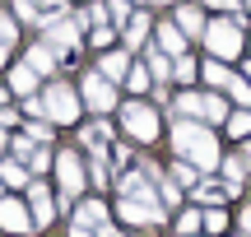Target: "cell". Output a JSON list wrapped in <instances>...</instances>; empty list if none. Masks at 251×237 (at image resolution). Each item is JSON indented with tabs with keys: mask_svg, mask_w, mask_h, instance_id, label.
I'll list each match as a JSON object with an SVG mask.
<instances>
[{
	"mask_svg": "<svg viewBox=\"0 0 251 237\" xmlns=\"http://www.w3.org/2000/svg\"><path fill=\"white\" fill-rule=\"evenodd\" d=\"M172 149H177L196 172H214L219 158H224L219 154V140L209 135V126H200V121H177V126H172Z\"/></svg>",
	"mask_w": 251,
	"mask_h": 237,
	"instance_id": "1",
	"label": "cell"
},
{
	"mask_svg": "<svg viewBox=\"0 0 251 237\" xmlns=\"http://www.w3.org/2000/svg\"><path fill=\"white\" fill-rule=\"evenodd\" d=\"M200 42L209 47V56H214V61L228 65V61H237V56H242V24H237V19H209Z\"/></svg>",
	"mask_w": 251,
	"mask_h": 237,
	"instance_id": "2",
	"label": "cell"
},
{
	"mask_svg": "<svg viewBox=\"0 0 251 237\" xmlns=\"http://www.w3.org/2000/svg\"><path fill=\"white\" fill-rule=\"evenodd\" d=\"M121 130L135 140V144H153V140H158V112H153L149 102L130 98L121 107Z\"/></svg>",
	"mask_w": 251,
	"mask_h": 237,
	"instance_id": "3",
	"label": "cell"
},
{
	"mask_svg": "<svg viewBox=\"0 0 251 237\" xmlns=\"http://www.w3.org/2000/svg\"><path fill=\"white\" fill-rule=\"evenodd\" d=\"M42 112L51 126H75L79 121V93L70 84H51V89H42Z\"/></svg>",
	"mask_w": 251,
	"mask_h": 237,
	"instance_id": "4",
	"label": "cell"
},
{
	"mask_svg": "<svg viewBox=\"0 0 251 237\" xmlns=\"http://www.w3.org/2000/svg\"><path fill=\"white\" fill-rule=\"evenodd\" d=\"M51 167H56V182H61V191H65V200H61V210H65V205H70V195L84 191V158L75 154V149H61Z\"/></svg>",
	"mask_w": 251,
	"mask_h": 237,
	"instance_id": "5",
	"label": "cell"
},
{
	"mask_svg": "<svg viewBox=\"0 0 251 237\" xmlns=\"http://www.w3.org/2000/svg\"><path fill=\"white\" fill-rule=\"evenodd\" d=\"M79 102H89V107L102 117V112L117 107V89H112V84L102 79L98 70H89V74H84V84H79Z\"/></svg>",
	"mask_w": 251,
	"mask_h": 237,
	"instance_id": "6",
	"label": "cell"
},
{
	"mask_svg": "<svg viewBox=\"0 0 251 237\" xmlns=\"http://www.w3.org/2000/svg\"><path fill=\"white\" fill-rule=\"evenodd\" d=\"M28 219H33L37 228H47V223L56 219V195L47 191L42 182H28Z\"/></svg>",
	"mask_w": 251,
	"mask_h": 237,
	"instance_id": "7",
	"label": "cell"
},
{
	"mask_svg": "<svg viewBox=\"0 0 251 237\" xmlns=\"http://www.w3.org/2000/svg\"><path fill=\"white\" fill-rule=\"evenodd\" d=\"M0 228H5V233H28V228H33L28 205L14 200V195H0Z\"/></svg>",
	"mask_w": 251,
	"mask_h": 237,
	"instance_id": "8",
	"label": "cell"
},
{
	"mask_svg": "<svg viewBox=\"0 0 251 237\" xmlns=\"http://www.w3.org/2000/svg\"><path fill=\"white\" fill-rule=\"evenodd\" d=\"M158 51L168 56V61L186 56V37H181V28L172 24V19H163V24H158Z\"/></svg>",
	"mask_w": 251,
	"mask_h": 237,
	"instance_id": "9",
	"label": "cell"
},
{
	"mask_svg": "<svg viewBox=\"0 0 251 237\" xmlns=\"http://www.w3.org/2000/svg\"><path fill=\"white\" fill-rule=\"evenodd\" d=\"M75 223H79V228H93V233H107V205L102 200H84L79 205V214H75Z\"/></svg>",
	"mask_w": 251,
	"mask_h": 237,
	"instance_id": "10",
	"label": "cell"
},
{
	"mask_svg": "<svg viewBox=\"0 0 251 237\" xmlns=\"http://www.w3.org/2000/svg\"><path fill=\"white\" fill-rule=\"evenodd\" d=\"M196 121H209V126H224V121H228V102L219 98V93H200Z\"/></svg>",
	"mask_w": 251,
	"mask_h": 237,
	"instance_id": "11",
	"label": "cell"
},
{
	"mask_svg": "<svg viewBox=\"0 0 251 237\" xmlns=\"http://www.w3.org/2000/svg\"><path fill=\"white\" fill-rule=\"evenodd\" d=\"M24 65L37 74V79H42V74H51V70H56V51H51L47 42H33V47H28V61H24Z\"/></svg>",
	"mask_w": 251,
	"mask_h": 237,
	"instance_id": "12",
	"label": "cell"
},
{
	"mask_svg": "<svg viewBox=\"0 0 251 237\" xmlns=\"http://www.w3.org/2000/svg\"><path fill=\"white\" fill-rule=\"evenodd\" d=\"M177 28H181V37H205V9L200 5H181L177 9Z\"/></svg>",
	"mask_w": 251,
	"mask_h": 237,
	"instance_id": "13",
	"label": "cell"
},
{
	"mask_svg": "<svg viewBox=\"0 0 251 237\" xmlns=\"http://www.w3.org/2000/svg\"><path fill=\"white\" fill-rule=\"evenodd\" d=\"M121 37H126V47H130V51H135V47H144V42H149V14H140V9H135V14L126 19Z\"/></svg>",
	"mask_w": 251,
	"mask_h": 237,
	"instance_id": "14",
	"label": "cell"
},
{
	"mask_svg": "<svg viewBox=\"0 0 251 237\" xmlns=\"http://www.w3.org/2000/svg\"><path fill=\"white\" fill-rule=\"evenodd\" d=\"M98 74H102V79H126V74H130V56H126V51H107V56H102V61H98Z\"/></svg>",
	"mask_w": 251,
	"mask_h": 237,
	"instance_id": "15",
	"label": "cell"
},
{
	"mask_svg": "<svg viewBox=\"0 0 251 237\" xmlns=\"http://www.w3.org/2000/svg\"><path fill=\"white\" fill-rule=\"evenodd\" d=\"M9 93H19V98H33V93H37V74L28 70V65H9Z\"/></svg>",
	"mask_w": 251,
	"mask_h": 237,
	"instance_id": "16",
	"label": "cell"
},
{
	"mask_svg": "<svg viewBox=\"0 0 251 237\" xmlns=\"http://www.w3.org/2000/svg\"><path fill=\"white\" fill-rule=\"evenodd\" d=\"M200 79H205L209 89H228V84H233V70H228L224 61H214V56H209V61L200 65Z\"/></svg>",
	"mask_w": 251,
	"mask_h": 237,
	"instance_id": "17",
	"label": "cell"
},
{
	"mask_svg": "<svg viewBox=\"0 0 251 237\" xmlns=\"http://www.w3.org/2000/svg\"><path fill=\"white\" fill-rule=\"evenodd\" d=\"M144 70H149V79L158 84V89H168V79H172V61L158 51V47H149V65H144Z\"/></svg>",
	"mask_w": 251,
	"mask_h": 237,
	"instance_id": "18",
	"label": "cell"
},
{
	"mask_svg": "<svg viewBox=\"0 0 251 237\" xmlns=\"http://www.w3.org/2000/svg\"><path fill=\"white\" fill-rule=\"evenodd\" d=\"M0 182H5V186H14V191H28V182H33V177H28V167H24V163L5 158V163H0Z\"/></svg>",
	"mask_w": 251,
	"mask_h": 237,
	"instance_id": "19",
	"label": "cell"
},
{
	"mask_svg": "<svg viewBox=\"0 0 251 237\" xmlns=\"http://www.w3.org/2000/svg\"><path fill=\"white\" fill-rule=\"evenodd\" d=\"M107 140H112V126H107V121H93V126H84V144H89V149H98V154H102V144H107Z\"/></svg>",
	"mask_w": 251,
	"mask_h": 237,
	"instance_id": "20",
	"label": "cell"
},
{
	"mask_svg": "<svg viewBox=\"0 0 251 237\" xmlns=\"http://www.w3.org/2000/svg\"><path fill=\"white\" fill-rule=\"evenodd\" d=\"M200 228H205V233H214V237H219V233H228V214L219 210V205H209V210L200 214Z\"/></svg>",
	"mask_w": 251,
	"mask_h": 237,
	"instance_id": "21",
	"label": "cell"
},
{
	"mask_svg": "<svg viewBox=\"0 0 251 237\" xmlns=\"http://www.w3.org/2000/svg\"><path fill=\"white\" fill-rule=\"evenodd\" d=\"M228 135L233 140H251V112H228Z\"/></svg>",
	"mask_w": 251,
	"mask_h": 237,
	"instance_id": "22",
	"label": "cell"
},
{
	"mask_svg": "<svg viewBox=\"0 0 251 237\" xmlns=\"http://www.w3.org/2000/svg\"><path fill=\"white\" fill-rule=\"evenodd\" d=\"M228 93H233V102H237L242 112H251V84L242 79V74H233V84H228Z\"/></svg>",
	"mask_w": 251,
	"mask_h": 237,
	"instance_id": "23",
	"label": "cell"
},
{
	"mask_svg": "<svg viewBox=\"0 0 251 237\" xmlns=\"http://www.w3.org/2000/svg\"><path fill=\"white\" fill-rule=\"evenodd\" d=\"M126 89H130L135 98H140V93L149 89V70H144V65H130V74H126Z\"/></svg>",
	"mask_w": 251,
	"mask_h": 237,
	"instance_id": "24",
	"label": "cell"
},
{
	"mask_svg": "<svg viewBox=\"0 0 251 237\" xmlns=\"http://www.w3.org/2000/svg\"><path fill=\"white\" fill-rule=\"evenodd\" d=\"M24 135L33 140V144H47V140H51V121H47V117H37L33 126H24Z\"/></svg>",
	"mask_w": 251,
	"mask_h": 237,
	"instance_id": "25",
	"label": "cell"
},
{
	"mask_svg": "<svg viewBox=\"0 0 251 237\" xmlns=\"http://www.w3.org/2000/svg\"><path fill=\"white\" fill-rule=\"evenodd\" d=\"M51 163H56V158H51V154H47V149H42V144H37V149H33V154H28V177H33V172H47V167H51Z\"/></svg>",
	"mask_w": 251,
	"mask_h": 237,
	"instance_id": "26",
	"label": "cell"
},
{
	"mask_svg": "<svg viewBox=\"0 0 251 237\" xmlns=\"http://www.w3.org/2000/svg\"><path fill=\"white\" fill-rule=\"evenodd\" d=\"M196 177H200V172L186 163V158H181V163H172V182H177V186H196Z\"/></svg>",
	"mask_w": 251,
	"mask_h": 237,
	"instance_id": "27",
	"label": "cell"
},
{
	"mask_svg": "<svg viewBox=\"0 0 251 237\" xmlns=\"http://www.w3.org/2000/svg\"><path fill=\"white\" fill-rule=\"evenodd\" d=\"M172 74H177V84H191L196 79V61H191V56H177V61H172Z\"/></svg>",
	"mask_w": 251,
	"mask_h": 237,
	"instance_id": "28",
	"label": "cell"
},
{
	"mask_svg": "<svg viewBox=\"0 0 251 237\" xmlns=\"http://www.w3.org/2000/svg\"><path fill=\"white\" fill-rule=\"evenodd\" d=\"M177 233L181 237H196L200 233V210H186V214H181V219H177Z\"/></svg>",
	"mask_w": 251,
	"mask_h": 237,
	"instance_id": "29",
	"label": "cell"
},
{
	"mask_svg": "<svg viewBox=\"0 0 251 237\" xmlns=\"http://www.w3.org/2000/svg\"><path fill=\"white\" fill-rule=\"evenodd\" d=\"M14 14L24 19V24H42V14H37V5H33V0H14Z\"/></svg>",
	"mask_w": 251,
	"mask_h": 237,
	"instance_id": "30",
	"label": "cell"
},
{
	"mask_svg": "<svg viewBox=\"0 0 251 237\" xmlns=\"http://www.w3.org/2000/svg\"><path fill=\"white\" fill-rule=\"evenodd\" d=\"M14 33H19V28H14V19H9V14H0V47H9V42H14Z\"/></svg>",
	"mask_w": 251,
	"mask_h": 237,
	"instance_id": "31",
	"label": "cell"
},
{
	"mask_svg": "<svg viewBox=\"0 0 251 237\" xmlns=\"http://www.w3.org/2000/svg\"><path fill=\"white\" fill-rule=\"evenodd\" d=\"M9 149H14V158H24V163H28V154H33L37 144H33V140H28V135H19V140H14V144H9Z\"/></svg>",
	"mask_w": 251,
	"mask_h": 237,
	"instance_id": "32",
	"label": "cell"
},
{
	"mask_svg": "<svg viewBox=\"0 0 251 237\" xmlns=\"http://www.w3.org/2000/svg\"><path fill=\"white\" fill-rule=\"evenodd\" d=\"M89 177H93V182H98V186H107V182H112V177H107V167H102V154L93 158V167H89Z\"/></svg>",
	"mask_w": 251,
	"mask_h": 237,
	"instance_id": "33",
	"label": "cell"
},
{
	"mask_svg": "<svg viewBox=\"0 0 251 237\" xmlns=\"http://www.w3.org/2000/svg\"><path fill=\"white\" fill-rule=\"evenodd\" d=\"M112 37H117V33H112V24H98V28H93V47H107Z\"/></svg>",
	"mask_w": 251,
	"mask_h": 237,
	"instance_id": "34",
	"label": "cell"
},
{
	"mask_svg": "<svg viewBox=\"0 0 251 237\" xmlns=\"http://www.w3.org/2000/svg\"><path fill=\"white\" fill-rule=\"evenodd\" d=\"M112 19L126 28V19H130V0H112Z\"/></svg>",
	"mask_w": 251,
	"mask_h": 237,
	"instance_id": "35",
	"label": "cell"
},
{
	"mask_svg": "<svg viewBox=\"0 0 251 237\" xmlns=\"http://www.w3.org/2000/svg\"><path fill=\"white\" fill-rule=\"evenodd\" d=\"M209 9H228V14H242V9H237V0H205Z\"/></svg>",
	"mask_w": 251,
	"mask_h": 237,
	"instance_id": "36",
	"label": "cell"
},
{
	"mask_svg": "<svg viewBox=\"0 0 251 237\" xmlns=\"http://www.w3.org/2000/svg\"><path fill=\"white\" fill-rule=\"evenodd\" d=\"M14 121H19L14 112H9V107H0V130H9V126H14Z\"/></svg>",
	"mask_w": 251,
	"mask_h": 237,
	"instance_id": "37",
	"label": "cell"
},
{
	"mask_svg": "<svg viewBox=\"0 0 251 237\" xmlns=\"http://www.w3.org/2000/svg\"><path fill=\"white\" fill-rule=\"evenodd\" d=\"M237 223H242V233L251 237V205H247V210H242V219H237Z\"/></svg>",
	"mask_w": 251,
	"mask_h": 237,
	"instance_id": "38",
	"label": "cell"
},
{
	"mask_svg": "<svg viewBox=\"0 0 251 237\" xmlns=\"http://www.w3.org/2000/svg\"><path fill=\"white\" fill-rule=\"evenodd\" d=\"M70 237H98V233H93V228H79V223H75V228H70Z\"/></svg>",
	"mask_w": 251,
	"mask_h": 237,
	"instance_id": "39",
	"label": "cell"
},
{
	"mask_svg": "<svg viewBox=\"0 0 251 237\" xmlns=\"http://www.w3.org/2000/svg\"><path fill=\"white\" fill-rule=\"evenodd\" d=\"M33 5H47V9H65V0H33Z\"/></svg>",
	"mask_w": 251,
	"mask_h": 237,
	"instance_id": "40",
	"label": "cell"
},
{
	"mask_svg": "<svg viewBox=\"0 0 251 237\" xmlns=\"http://www.w3.org/2000/svg\"><path fill=\"white\" fill-rule=\"evenodd\" d=\"M237 158H242V167H251V140H247V149H242Z\"/></svg>",
	"mask_w": 251,
	"mask_h": 237,
	"instance_id": "41",
	"label": "cell"
},
{
	"mask_svg": "<svg viewBox=\"0 0 251 237\" xmlns=\"http://www.w3.org/2000/svg\"><path fill=\"white\" fill-rule=\"evenodd\" d=\"M5 65H9V47H0V70H5Z\"/></svg>",
	"mask_w": 251,
	"mask_h": 237,
	"instance_id": "42",
	"label": "cell"
},
{
	"mask_svg": "<svg viewBox=\"0 0 251 237\" xmlns=\"http://www.w3.org/2000/svg\"><path fill=\"white\" fill-rule=\"evenodd\" d=\"M5 98H9V84H0V107H5Z\"/></svg>",
	"mask_w": 251,
	"mask_h": 237,
	"instance_id": "43",
	"label": "cell"
},
{
	"mask_svg": "<svg viewBox=\"0 0 251 237\" xmlns=\"http://www.w3.org/2000/svg\"><path fill=\"white\" fill-rule=\"evenodd\" d=\"M5 144H9V135H5V130H0V154H5Z\"/></svg>",
	"mask_w": 251,
	"mask_h": 237,
	"instance_id": "44",
	"label": "cell"
},
{
	"mask_svg": "<svg viewBox=\"0 0 251 237\" xmlns=\"http://www.w3.org/2000/svg\"><path fill=\"white\" fill-rule=\"evenodd\" d=\"M242 79H247V84H251V61H247V70H242Z\"/></svg>",
	"mask_w": 251,
	"mask_h": 237,
	"instance_id": "45",
	"label": "cell"
},
{
	"mask_svg": "<svg viewBox=\"0 0 251 237\" xmlns=\"http://www.w3.org/2000/svg\"><path fill=\"white\" fill-rule=\"evenodd\" d=\"M102 237H121V233H112V228H107V233H102Z\"/></svg>",
	"mask_w": 251,
	"mask_h": 237,
	"instance_id": "46",
	"label": "cell"
},
{
	"mask_svg": "<svg viewBox=\"0 0 251 237\" xmlns=\"http://www.w3.org/2000/svg\"><path fill=\"white\" fill-rule=\"evenodd\" d=\"M242 9H251V0H242Z\"/></svg>",
	"mask_w": 251,
	"mask_h": 237,
	"instance_id": "47",
	"label": "cell"
}]
</instances>
